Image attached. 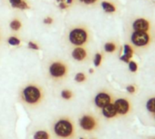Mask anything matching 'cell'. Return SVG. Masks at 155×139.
<instances>
[{
	"label": "cell",
	"instance_id": "1",
	"mask_svg": "<svg viewBox=\"0 0 155 139\" xmlns=\"http://www.w3.org/2000/svg\"><path fill=\"white\" fill-rule=\"evenodd\" d=\"M19 96L25 106L34 108L39 106L43 103L45 99V91L40 85L31 82L22 87Z\"/></svg>",
	"mask_w": 155,
	"mask_h": 139
},
{
	"label": "cell",
	"instance_id": "2",
	"mask_svg": "<svg viewBox=\"0 0 155 139\" xmlns=\"http://www.w3.org/2000/svg\"><path fill=\"white\" fill-rule=\"evenodd\" d=\"M52 131L58 139H74L76 136V125L68 115H61L53 124Z\"/></svg>",
	"mask_w": 155,
	"mask_h": 139
},
{
	"label": "cell",
	"instance_id": "3",
	"mask_svg": "<svg viewBox=\"0 0 155 139\" xmlns=\"http://www.w3.org/2000/svg\"><path fill=\"white\" fill-rule=\"evenodd\" d=\"M91 39L89 29L85 26H76L68 34V40L74 46H85Z\"/></svg>",
	"mask_w": 155,
	"mask_h": 139
},
{
	"label": "cell",
	"instance_id": "4",
	"mask_svg": "<svg viewBox=\"0 0 155 139\" xmlns=\"http://www.w3.org/2000/svg\"><path fill=\"white\" fill-rule=\"evenodd\" d=\"M69 73L68 65L61 60L57 59L53 60L48 65V75L50 78L56 82H60L65 80Z\"/></svg>",
	"mask_w": 155,
	"mask_h": 139
},
{
	"label": "cell",
	"instance_id": "5",
	"mask_svg": "<svg viewBox=\"0 0 155 139\" xmlns=\"http://www.w3.org/2000/svg\"><path fill=\"white\" fill-rule=\"evenodd\" d=\"M80 126L84 132H93L99 127L98 119L91 114H84L80 119Z\"/></svg>",
	"mask_w": 155,
	"mask_h": 139
},
{
	"label": "cell",
	"instance_id": "6",
	"mask_svg": "<svg viewBox=\"0 0 155 139\" xmlns=\"http://www.w3.org/2000/svg\"><path fill=\"white\" fill-rule=\"evenodd\" d=\"M130 41L137 47H144L150 44V36L148 32L133 31L130 36Z\"/></svg>",
	"mask_w": 155,
	"mask_h": 139
},
{
	"label": "cell",
	"instance_id": "7",
	"mask_svg": "<svg viewBox=\"0 0 155 139\" xmlns=\"http://www.w3.org/2000/svg\"><path fill=\"white\" fill-rule=\"evenodd\" d=\"M94 103L97 107L103 108L107 105L112 103V96H110V93H108L106 91L99 92L94 98Z\"/></svg>",
	"mask_w": 155,
	"mask_h": 139
},
{
	"label": "cell",
	"instance_id": "8",
	"mask_svg": "<svg viewBox=\"0 0 155 139\" xmlns=\"http://www.w3.org/2000/svg\"><path fill=\"white\" fill-rule=\"evenodd\" d=\"M113 104L116 107L118 115H126L130 110V104L126 98H118Z\"/></svg>",
	"mask_w": 155,
	"mask_h": 139
},
{
	"label": "cell",
	"instance_id": "9",
	"mask_svg": "<svg viewBox=\"0 0 155 139\" xmlns=\"http://www.w3.org/2000/svg\"><path fill=\"white\" fill-rule=\"evenodd\" d=\"M71 56L78 62H84L88 59V50L85 46H75L71 52Z\"/></svg>",
	"mask_w": 155,
	"mask_h": 139
},
{
	"label": "cell",
	"instance_id": "10",
	"mask_svg": "<svg viewBox=\"0 0 155 139\" xmlns=\"http://www.w3.org/2000/svg\"><path fill=\"white\" fill-rule=\"evenodd\" d=\"M150 28V24L145 18H138L134 20V22L132 23V29L134 31L148 32Z\"/></svg>",
	"mask_w": 155,
	"mask_h": 139
},
{
	"label": "cell",
	"instance_id": "11",
	"mask_svg": "<svg viewBox=\"0 0 155 139\" xmlns=\"http://www.w3.org/2000/svg\"><path fill=\"white\" fill-rule=\"evenodd\" d=\"M101 113H102L103 116L108 119L114 118L118 115L116 107L113 103H110V104L107 105L106 106H104L103 108H101Z\"/></svg>",
	"mask_w": 155,
	"mask_h": 139
},
{
	"label": "cell",
	"instance_id": "12",
	"mask_svg": "<svg viewBox=\"0 0 155 139\" xmlns=\"http://www.w3.org/2000/svg\"><path fill=\"white\" fill-rule=\"evenodd\" d=\"M132 55H133V49L132 47L128 45V44H125L124 45V54L120 56V60L125 62V63H129L130 62V59L132 57Z\"/></svg>",
	"mask_w": 155,
	"mask_h": 139
},
{
	"label": "cell",
	"instance_id": "13",
	"mask_svg": "<svg viewBox=\"0 0 155 139\" xmlns=\"http://www.w3.org/2000/svg\"><path fill=\"white\" fill-rule=\"evenodd\" d=\"M33 139H51V135L48 131L45 129H40L35 132L33 134Z\"/></svg>",
	"mask_w": 155,
	"mask_h": 139
},
{
	"label": "cell",
	"instance_id": "14",
	"mask_svg": "<svg viewBox=\"0 0 155 139\" xmlns=\"http://www.w3.org/2000/svg\"><path fill=\"white\" fill-rule=\"evenodd\" d=\"M101 7H102L103 10L105 12H107V13H114V12H116V7L112 3H110L109 1L101 2Z\"/></svg>",
	"mask_w": 155,
	"mask_h": 139
},
{
	"label": "cell",
	"instance_id": "15",
	"mask_svg": "<svg viewBox=\"0 0 155 139\" xmlns=\"http://www.w3.org/2000/svg\"><path fill=\"white\" fill-rule=\"evenodd\" d=\"M9 26H10V28L13 31H18L22 27V23H21V21L18 18H15V19H13L10 22V25Z\"/></svg>",
	"mask_w": 155,
	"mask_h": 139
},
{
	"label": "cell",
	"instance_id": "16",
	"mask_svg": "<svg viewBox=\"0 0 155 139\" xmlns=\"http://www.w3.org/2000/svg\"><path fill=\"white\" fill-rule=\"evenodd\" d=\"M146 108L150 113H154L155 114V97H151L147 101Z\"/></svg>",
	"mask_w": 155,
	"mask_h": 139
},
{
	"label": "cell",
	"instance_id": "17",
	"mask_svg": "<svg viewBox=\"0 0 155 139\" xmlns=\"http://www.w3.org/2000/svg\"><path fill=\"white\" fill-rule=\"evenodd\" d=\"M117 49V45L113 42H108L104 45V50L107 53H113Z\"/></svg>",
	"mask_w": 155,
	"mask_h": 139
},
{
	"label": "cell",
	"instance_id": "18",
	"mask_svg": "<svg viewBox=\"0 0 155 139\" xmlns=\"http://www.w3.org/2000/svg\"><path fill=\"white\" fill-rule=\"evenodd\" d=\"M60 95H61V97L63 99H65V100H70V99H72V97L74 96L73 92L71 90H69V89H64V90H62Z\"/></svg>",
	"mask_w": 155,
	"mask_h": 139
},
{
	"label": "cell",
	"instance_id": "19",
	"mask_svg": "<svg viewBox=\"0 0 155 139\" xmlns=\"http://www.w3.org/2000/svg\"><path fill=\"white\" fill-rule=\"evenodd\" d=\"M75 81L78 82V83H83L87 80V77L85 75V73L83 72H79V73H77L76 76H75Z\"/></svg>",
	"mask_w": 155,
	"mask_h": 139
},
{
	"label": "cell",
	"instance_id": "20",
	"mask_svg": "<svg viewBox=\"0 0 155 139\" xmlns=\"http://www.w3.org/2000/svg\"><path fill=\"white\" fill-rule=\"evenodd\" d=\"M8 43L11 46H19L20 45V39L18 36H10L8 39Z\"/></svg>",
	"mask_w": 155,
	"mask_h": 139
},
{
	"label": "cell",
	"instance_id": "21",
	"mask_svg": "<svg viewBox=\"0 0 155 139\" xmlns=\"http://www.w3.org/2000/svg\"><path fill=\"white\" fill-rule=\"evenodd\" d=\"M94 65L95 66H100L101 65V62H102V55L101 54V53H97L96 55H95V56H94Z\"/></svg>",
	"mask_w": 155,
	"mask_h": 139
},
{
	"label": "cell",
	"instance_id": "22",
	"mask_svg": "<svg viewBox=\"0 0 155 139\" xmlns=\"http://www.w3.org/2000/svg\"><path fill=\"white\" fill-rule=\"evenodd\" d=\"M78 1L85 6H93L99 2V0H78Z\"/></svg>",
	"mask_w": 155,
	"mask_h": 139
},
{
	"label": "cell",
	"instance_id": "23",
	"mask_svg": "<svg viewBox=\"0 0 155 139\" xmlns=\"http://www.w3.org/2000/svg\"><path fill=\"white\" fill-rule=\"evenodd\" d=\"M128 64H129V69H130V72L134 73L138 70V65L134 61H130Z\"/></svg>",
	"mask_w": 155,
	"mask_h": 139
},
{
	"label": "cell",
	"instance_id": "24",
	"mask_svg": "<svg viewBox=\"0 0 155 139\" xmlns=\"http://www.w3.org/2000/svg\"><path fill=\"white\" fill-rule=\"evenodd\" d=\"M24 1V0H9V2L11 4V6L14 8H18L19 5Z\"/></svg>",
	"mask_w": 155,
	"mask_h": 139
},
{
	"label": "cell",
	"instance_id": "25",
	"mask_svg": "<svg viewBox=\"0 0 155 139\" xmlns=\"http://www.w3.org/2000/svg\"><path fill=\"white\" fill-rule=\"evenodd\" d=\"M28 45V47L31 48V49H34V50H38L39 49V46L37 43H35V42L29 41Z\"/></svg>",
	"mask_w": 155,
	"mask_h": 139
},
{
	"label": "cell",
	"instance_id": "26",
	"mask_svg": "<svg viewBox=\"0 0 155 139\" xmlns=\"http://www.w3.org/2000/svg\"><path fill=\"white\" fill-rule=\"evenodd\" d=\"M53 22H54V19H53L51 17H47L44 18V20H43V23H44L45 25H51V24H53Z\"/></svg>",
	"mask_w": 155,
	"mask_h": 139
},
{
	"label": "cell",
	"instance_id": "27",
	"mask_svg": "<svg viewBox=\"0 0 155 139\" xmlns=\"http://www.w3.org/2000/svg\"><path fill=\"white\" fill-rule=\"evenodd\" d=\"M126 90H127V92H128V93H130V94H133V93H135V91H136L135 87H134V86H132V85L128 86V87H126Z\"/></svg>",
	"mask_w": 155,
	"mask_h": 139
},
{
	"label": "cell",
	"instance_id": "28",
	"mask_svg": "<svg viewBox=\"0 0 155 139\" xmlns=\"http://www.w3.org/2000/svg\"><path fill=\"white\" fill-rule=\"evenodd\" d=\"M58 7H59L60 9H67L68 8V5L66 2H62V3H59L58 4Z\"/></svg>",
	"mask_w": 155,
	"mask_h": 139
},
{
	"label": "cell",
	"instance_id": "29",
	"mask_svg": "<svg viewBox=\"0 0 155 139\" xmlns=\"http://www.w3.org/2000/svg\"><path fill=\"white\" fill-rule=\"evenodd\" d=\"M66 3L69 6V5H71L73 3V0H66Z\"/></svg>",
	"mask_w": 155,
	"mask_h": 139
},
{
	"label": "cell",
	"instance_id": "30",
	"mask_svg": "<svg viewBox=\"0 0 155 139\" xmlns=\"http://www.w3.org/2000/svg\"><path fill=\"white\" fill-rule=\"evenodd\" d=\"M57 2L59 4V3H62V2H66V0H57Z\"/></svg>",
	"mask_w": 155,
	"mask_h": 139
},
{
	"label": "cell",
	"instance_id": "31",
	"mask_svg": "<svg viewBox=\"0 0 155 139\" xmlns=\"http://www.w3.org/2000/svg\"><path fill=\"white\" fill-rule=\"evenodd\" d=\"M89 72H90L91 74H92V73L94 72V70H93V69H92V68H91V69H90V70H89Z\"/></svg>",
	"mask_w": 155,
	"mask_h": 139
},
{
	"label": "cell",
	"instance_id": "32",
	"mask_svg": "<svg viewBox=\"0 0 155 139\" xmlns=\"http://www.w3.org/2000/svg\"><path fill=\"white\" fill-rule=\"evenodd\" d=\"M80 139H84V138H82V137H81V138H80Z\"/></svg>",
	"mask_w": 155,
	"mask_h": 139
},
{
	"label": "cell",
	"instance_id": "33",
	"mask_svg": "<svg viewBox=\"0 0 155 139\" xmlns=\"http://www.w3.org/2000/svg\"><path fill=\"white\" fill-rule=\"evenodd\" d=\"M0 40H1V36H0Z\"/></svg>",
	"mask_w": 155,
	"mask_h": 139
},
{
	"label": "cell",
	"instance_id": "34",
	"mask_svg": "<svg viewBox=\"0 0 155 139\" xmlns=\"http://www.w3.org/2000/svg\"><path fill=\"white\" fill-rule=\"evenodd\" d=\"M154 118H155V115H154Z\"/></svg>",
	"mask_w": 155,
	"mask_h": 139
}]
</instances>
